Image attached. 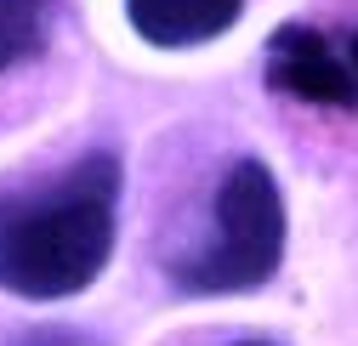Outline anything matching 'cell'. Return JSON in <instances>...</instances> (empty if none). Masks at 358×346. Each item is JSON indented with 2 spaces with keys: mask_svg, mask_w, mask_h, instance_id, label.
Returning a JSON list of instances; mask_svg holds the SVG:
<instances>
[{
  "mask_svg": "<svg viewBox=\"0 0 358 346\" xmlns=\"http://www.w3.org/2000/svg\"><path fill=\"white\" fill-rule=\"evenodd\" d=\"M120 188V159L97 148L34 188L0 193V289L23 301H63L97 284L114 255Z\"/></svg>",
  "mask_w": 358,
  "mask_h": 346,
  "instance_id": "6da1fadb",
  "label": "cell"
},
{
  "mask_svg": "<svg viewBox=\"0 0 358 346\" xmlns=\"http://www.w3.org/2000/svg\"><path fill=\"white\" fill-rule=\"evenodd\" d=\"M285 262V193L262 159H239L216 188L210 233L171 262L182 295H245Z\"/></svg>",
  "mask_w": 358,
  "mask_h": 346,
  "instance_id": "7a4b0ae2",
  "label": "cell"
},
{
  "mask_svg": "<svg viewBox=\"0 0 358 346\" xmlns=\"http://www.w3.org/2000/svg\"><path fill=\"white\" fill-rule=\"evenodd\" d=\"M267 85L290 103H307V108H358V91H352V74H347V52L324 29L313 23H285L267 40Z\"/></svg>",
  "mask_w": 358,
  "mask_h": 346,
  "instance_id": "3957f363",
  "label": "cell"
},
{
  "mask_svg": "<svg viewBox=\"0 0 358 346\" xmlns=\"http://www.w3.org/2000/svg\"><path fill=\"white\" fill-rule=\"evenodd\" d=\"M245 12V0H125V17L148 46H205V40L228 34Z\"/></svg>",
  "mask_w": 358,
  "mask_h": 346,
  "instance_id": "277c9868",
  "label": "cell"
},
{
  "mask_svg": "<svg viewBox=\"0 0 358 346\" xmlns=\"http://www.w3.org/2000/svg\"><path fill=\"white\" fill-rule=\"evenodd\" d=\"M52 34V0H0V74L29 63Z\"/></svg>",
  "mask_w": 358,
  "mask_h": 346,
  "instance_id": "5b68a950",
  "label": "cell"
},
{
  "mask_svg": "<svg viewBox=\"0 0 358 346\" xmlns=\"http://www.w3.org/2000/svg\"><path fill=\"white\" fill-rule=\"evenodd\" d=\"M6 346H103L97 335L85 329H63V324H40V329H17Z\"/></svg>",
  "mask_w": 358,
  "mask_h": 346,
  "instance_id": "8992f818",
  "label": "cell"
},
{
  "mask_svg": "<svg viewBox=\"0 0 358 346\" xmlns=\"http://www.w3.org/2000/svg\"><path fill=\"white\" fill-rule=\"evenodd\" d=\"M341 52H347V74H352V91H358V29L347 34V46H341Z\"/></svg>",
  "mask_w": 358,
  "mask_h": 346,
  "instance_id": "52a82bcc",
  "label": "cell"
},
{
  "mask_svg": "<svg viewBox=\"0 0 358 346\" xmlns=\"http://www.w3.org/2000/svg\"><path fill=\"white\" fill-rule=\"evenodd\" d=\"M245 346H267V340H245Z\"/></svg>",
  "mask_w": 358,
  "mask_h": 346,
  "instance_id": "ba28073f",
  "label": "cell"
}]
</instances>
